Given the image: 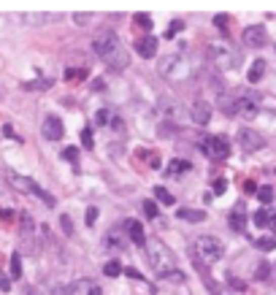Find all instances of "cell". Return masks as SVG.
<instances>
[{
    "instance_id": "1",
    "label": "cell",
    "mask_w": 276,
    "mask_h": 295,
    "mask_svg": "<svg viewBox=\"0 0 276 295\" xmlns=\"http://www.w3.org/2000/svg\"><path fill=\"white\" fill-rule=\"evenodd\" d=\"M92 49L95 54L108 68H114V71H125V68L130 65V52L125 49V44L116 38L111 30H103V33L95 35V41H92Z\"/></svg>"
},
{
    "instance_id": "2",
    "label": "cell",
    "mask_w": 276,
    "mask_h": 295,
    "mask_svg": "<svg viewBox=\"0 0 276 295\" xmlns=\"http://www.w3.org/2000/svg\"><path fill=\"white\" fill-rule=\"evenodd\" d=\"M144 255H146L149 268H152L160 279H163V276H168L171 271H176V258H173V252L160 241V238H146Z\"/></svg>"
},
{
    "instance_id": "3",
    "label": "cell",
    "mask_w": 276,
    "mask_h": 295,
    "mask_svg": "<svg viewBox=\"0 0 276 295\" xmlns=\"http://www.w3.org/2000/svg\"><path fill=\"white\" fill-rule=\"evenodd\" d=\"M222 255H225V246L217 236H198L192 241V258H195V263H198V268L217 263Z\"/></svg>"
},
{
    "instance_id": "4",
    "label": "cell",
    "mask_w": 276,
    "mask_h": 295,
    "mask_svg": "<svg viewBox=\"0 0 276 295\" xmlns=\"http://www.w3.org/2000/svg\"><path fill=\"white\" fill-rule=\"evenodd\" d=\"M157 71H160L163 79L181 81V79L190 76V60H187V54L173 52V54H168V57H163L160 63H157Z\"/></svg>"
},
{
    "instance_id": "5",
    "label": "cell",
    "mask_w": 276,
    "mask_h": 295,
    "mask_svg": "<svg viewBox=\"0 0 276 295\" xmlns=\"http://www.w3.org/2000/svg\"><path fill=\"white\" fill-rule=\"evenodd\" d=\"M209 60L217 71H235L241 65V52L239 49H230V46H211L209 49Z\"/></svg>"
},
{
    "instance_id": "6",
    "label": "cell",
    "mask_w": 276,
    "mask_h": 295,
    "mask_svg": "<svg viewBox=\"0 0 276 295\" xmlns=\"http://www.w3.org/2000/svg\"><path fill=\"white\" fill-rule=\"evenodd\" d=\"M6 179H9V184H11V187H17L19 192H30V195H38L49 208H54V203H57V200H54V195H49V192H46L44 187H38L33 179H27V176H19V174H14V171H6Z\"/></svg>"
},
{
    "instance_id": "7",
    "label": "cell",
    "mask_w": 276,
    "mask_h": 295,
    "mask_svg": "<svg viewBox=\"0 0 276 295\" xmlns=\"http://www.w3.org/2000/svg\"><path fill=\"white\" fill-rule=\"evenodd\" d=\"M157 108H160V114L168 119V125H181V122L190 119V111H187L176 98H160L157 100Z\"/></svg>"
},
{
    "instance_id": "8",
    "label": "cell",
    "mask_w": 276,
    "mask_h": 295,
    "mask_svg": "<svg viewBox=\"0 0 276 295\" xmlns=\"http://www.w3.org/2000/svg\"><path fill=\"white\" fill-rule=\"evenodd\" d=\"M201 149L206 152L211 160H227L230 157V141L225 136H206V141L201 144Z\"/></svg>"
},
{
    "instance_id": "9",
    "label": "cell",
    "mask_w": 276,
    "mask_h": 295,
    "mask_svg": "<svg viewBox=\"0 0 276 295\" xmlns=\"http://www.w3.org/2000/svg\"><path fill=\"white\" fill-rule=\"evenodd\" d=\"M239 144H241V149L252 154V152H257V149H263L265 146V138L257 133V130H252V128H241V133H239Z\"/></svg>"
},
{
    "instance_id": "10",
    "label": "cell",
    "mask_w": 276,
    "mask_h": 295,
    "mask_svg": "<svg viewBox=\"0 0 276 295\" xmlns=\"http://www.w3.org/2000/svg\"><path fill=\"white\" fill-rule=\"evenodd\" d=\"M62 295H100V287L92 279H76V282H70L65 287Z\"/></svg>"
},
{
    "instance_id": "11",
    "label": "cell",
    "mask_w": 276,
    "mask_h": 295,
    "mask_svg": "<svg viewBox=\"0 0 276 295\" xmlns=\"http://www.w3.org/2000/svg\"><path fill=\"white\" fill-rule=\"evenodd\" d=\"M244 44L249 46V49H260V46H265L268 44V33H265V27L263 25H252L244 30Z\"/></svg>"
},
{
    "instance_id": "12",
    "label": "cell",
    "mask_w": 276,
    "mask_h": 295,
    "mask_svg": "<svg viewBox=\"0 0 276 295\" xmlns=\"http://www.w3.org/2000/svg\"><path fill=\"white\" fill-rule=\"evenodd\" d=\"M41 133H44L46 141H60L62 133H65V128H62L60 116H54V114L46 116V119H44V125H41Z\"/></svg>"
},
{
    "instance_id": "13",
    "label": "cell",
    "mask_w": 276,
    "mask_h": 295,
    "mask_svg": "<svg viewBox=\"0 0 276 295\" xmlns=\"http://www.w3.org/2000/svg\"><path fill=\"white\" fill-rule=\"evenodd\" d=\"M227 225H230V230L244 233V228H247V206H244V200H239V203L233 206L230 217H227Z\"/></svg>"
},
{
    "instance_id": "14",
    "label": "cell",
    "mask_w": 276,
    "mask_h": 295,
    "mask_svg": "<svg viewBox=\"0 0 276 295\" xmlns=\"http://www.w3.org/2000/svg\"><path fill=\"white\" fill-rule=\"evenodd\" d=\"M190 119L195 122V125H209V119H211V103H206V100H195L192 108H190Z\"/></svg>"
},
{
    "instance_id": "15",
    "label": "cell",
    "mask_w": 276,
    "mask_h": 295,
    "mask_svg": "<svg viewBox=\"0 0 276 295\" xmlns=\"http://www.w3.org/2000/svg\"><path fill=\"white\" fill-rule=\"evenodd\" d=\"M103 244H106L108 252H122L125 249V225H122V228L108 230L106 238H103Z\"/></svg>"
},
{
    "instance_id": "16",
    "label": "cell",
    "mask_w": 276,
    "mask_h": 295,
    "mask_svg": "<svg viewBox=\"0 0 276 295\" xmlns=\"http://www.w3.org/2000/svg\"><path fill=\"white\" fill-rule=\"evenodd\" d=\"M125 233H128V238L133 244H138V246L146 244V233H144V225H141V222L128 220V222H125Z\"/></svg>"
},
{
    "instance_id": "17",
    "label": "cell",
    "mask_w": 276,
    "mask_h": 295,
    "mask_svg": "<svg viewBox=\"0 0 276 295\" xmlns=\"http://www.w3.org/2000/svg\"><path fill=\"white\" fill-rule=\"evenodd\" d=\"M136 52H138L144 60H152L154 54H157V41H154V35L138 38V41H136Z\"/></svg>"
},
{
    "instance_id": "18",
    "label": "cell",
    "mask_w": 276,
    "mask_h": 295,
    "mask_svg": "<svg viewBox=\"0 0 276 295\" xmlns=\"http://www.w3.org/2000/svg\"><path fill=\"white\" fill-rule=\"evenodd\" d=\"M187 171H192V162L190 160H171L168 168H165V174H168L171 179H176V176L187 174Z\"/></svg>"
},
{
    "instance_id": "19",
    "label": "cell",
    "mask_w": 276,
    "mask_h": 295,
    "mask_svg": "<svg viewBox=\"0 0 276 295\" xmlns=\"http://www.w3.org/2000/svg\"><path fill=\"white\" fill-rule=\"evenodd\" d=\"M176 217H179V220H187V222H203V220H206V212L184 206V208H179V212H176Z\"/></svg>"
},
{
    "instance_id": "20",
    "label": "cell",
    "mask_w": 276,
    "mask_h": 295,
    "mask_svg": "<svg viewBox=\"0 0 276 295\" xmlns=\"http://www.w3.org/2000/svg\"><path fill=\"white\" fill-rule=\"evenodd\" d=\"M265 60H255V63H252V68H249V73H247V79L255 84V81H260L263 79V73H265Z\"/></svg>"
},
{
    "instance_id": "21",
    "label": "cell",
    "mask_w": 276,
    "mask_h": 295,
    "mask_svg": "<svg viewBox=\"0 0 276 295\" xmlns=\"http://www.w3.org/2000/svg\"><path fill=\"white\" fill-rule=\"evenodd\" d=\"M133 22L141 27V30H146V35H149V30H152V17L149 14H144V11H138L136 17H133Z\"/></svg>"
},
{
    "instance_id": "22",
    "label": "cell",
    "mask_w": 276,
    "mask_h": 295,
    "mask_svg": "<svg viewBox=\"0 0 276 295\" xmlns=\"http://www.w3.org/2000/svg\"><path fill=\"white\" fill-rule=\"evenodd\" d=\"M255 246L260 252H271V249H276V238L273 236H263V238H257L255 241Z\"/></svg>"
},
{
    "instance_id": "23",
    "label": "cell",
    "mask_w": 276,
    "mask_h": 295,
    "mask_svg": "<svg viewBox=\"0 0 276 295\" xmlns=\"http://www.w3.org/2000/svg\"><path fill=\"white\" fill-rule=\"evenodd\" d=\"M154 198L160 200L163 206H173V203H176V200H173V195H171L165 187H154Z\"/></svg>"
},
{
    "instance_id": "24",
    "label": "cell",
    "mask_w": 276,
    "mask_h": 295,
    "mask_svg": "<svg viewBox=\"0 0 276 295\" xmlns=\"http://www.w3.org/2000/svg\"><path fill=\"white\" fill-rule=\"evenodd\" d=\"M257 200L263 206H271V200H273V187H257Z\"/></svg>"
},
{
    "instance_id": "25",
    "label": "cell",
    "mask_w": 276,
    "mask_h": 295,
    "mask_svg": "<svg viewBox=\"0 0 276 295\" xmlns=\"http://www.w3.org/2000/svg\"><path fill=\"white\" fill-rule=\"evenodd\" d=\"M108 122H114V116H111V111H108V108H100V111H95V125L106 128Z\"/></svg>"
},
{
    "instance_id": "26",
    "label": "cell",
    "mask_w": 276,
    "mask_h": 295,
    "mask_svg": "<svg viewBox=\"0 0 276 295\" xmlns=\"http://www.w3.org/2000/svg\"><path fill=\"white\" fill-rule=\"evenodd\" d=\"M268 276H271V263H257V268H255V279H257V282H263V279H268Z\"/></svg>"
},
{
    "instance_id": "27",
    "label": "cell",
    "mask_w": 276,
    "mask_h": 295,
    "mask_svg": "<svg viewBox=\"0 0 276 295\" xmlns=\"http://www.w3.org/2000/svg\"><path fill=\"white\" fill-rule=\"evenodd\" d=\"M65 79H68V81H84V79H87V71H84V68H68V71H65Z\"/></svg>"
},
{
    "instance_id": "28",
    "label": "cell",
    "mask_w": 276,
    "mask_h": 295,
    "mask_svg": "<svg viewBox=\"0 0 276 295\" xmlns=\"http://www.w3.org/2000/svg\"><path fill=\"white\" fill-rule=\"evenodd\" d=\"M103 274H106V276H111V279H114V276H120V274H122V263L108 260L106 266H103Z\"/></svg>"
},
{
    "instance_id": "29",
    "label": "cell",
    "mask_w": 276,
    "mask_h": 295,
    "mask_svg": "<svg viewBox=\"0 0 276 295\" xmlns=\"http://www.w3.org/2000/svg\"><path fill=\"white\" fill-rule=\"evenodd\" d=\"M206 287H209V292H211V295H233V290H227V287H225V284H219V282H214V279H211V282H209Z\"/></svg>"
},
{
    "instance_id": "30",
    "label": "cell",
    "mask_w": 276,
    "mask_h": 295,
    "mask_svg": "<svg viewBox=\"0 0 276 295\" xmlns=\"http://www.w3.org/2000/svg\"><path fill=\"white\" fill-rule=\"evenodd\" d=\"M252 222H255V228H268V208H260V212H255Z\"/></svg>"
},
{
    "instance_id": "31",
    "label": "cell",
    "mask_w": 276,
    "mask_h": 295,
    "mask_svg": "<svg viewBox=\"0 0 276 295\" xmlns=\"http://www.w3.org/2000/svg\"><path fill=\"white\" fill-rule=\"evenodd\" d=\"M22 276V258L17 252L11 255V279H19Z\"/></svg>"
},
{
    "instance_id": "32",
    "label": "cell",
    "mask_w": 276,
    "mask_h": 295,
    "mask_svg": "<svg viewBox=\"0 0 276 295\" xmlns=\"http://www.w3.org/2000/svg\"><path fill=\"white\" fill-rule=\"evenodd\" d=\"M52 87V79H41V81H27L25 84V90L27 92H33V90H49Z\"/></svg>"
},
{
    "instance_id": "33",
    "label": "cell",
    "mask_w": 276,
    "mask_h": 295,
    "mask_svg": "<svg viewBox=\"0 0 276 295\" xmlns=\"http://www.w3.org/2000/svg\"><path fill=\"white\" fill-rule=\"evenodd\" d=\"M181 30H184V22H181V19L171 22V27L165 30V38H173V35H176V33H181Z\"/></svg>"
},
{
    "instance_id": "34",
    "label": "cell",
    "mask_w": 276,
    "mask_h": 295,
    "mask_svg": "<svg viewBox=\"0 0 276 295\" xmlns=\"http://www.w3.org/2000/svg\"><path fill=\"white\" fill-rule=\"evenodd\" d=\"M227 284H230L235 292H244V290H247V284H244L239 276H233V274H227Z\"/></svg>"
},
{
    "instance_id": "35",
    "label": "cell",
    "mask_w": 276,
    "mask_h": 295,
    "mask_svg": "<svg viewBox=\"0 0 276 295\" xmlns=\"http://www.w3.org/2000/svg\"><path fill=\"white\" fill-rule=\"evenodd\" d=\"M60 225H62V233H65V236H73V222H70L68 214L60 217Z\"/></svg>"
},
{
    "instance_id": "36",
    "label": "cell",
    "mask_w": 276,
    "mask_h": 295,
    "mask_svg": "<svg viewBox=\"0 0 276 295\" xmlns=\"http://www.w3.org/2000/svg\"><path fill=\"white\" fill-rule=\"evenodd\" d=\"M82 146H84V149H92V130L90 128L82 130Z\"/></svg>"
},
{
    "instance_id": "37",
    "label": "cell",
    "mask_w": 276,
    "mask_h": 295,
    "mask_svg": "<svg viewBox=\"0 0 276 295\" xmlns=\"http://www.w3.org/2000/svg\"><path fill=\"white\" fill-rule=\"evenodd\" d=\"M227 22H230V19H227V14H217V17H214V25L222 30V33H227Z\"/></svg>"
},
{
    "instance_id": "38",
    "label": "cell",
    "mask_w": 276,
    "mask_h": 295,
    "mask_svg": "<svg viewBox=\"0 0 276 295\" xmlns=\"http://www.w3.org/2000/svg\"><path fill=\"white\" fill-rule=\"evenodd\" d=\"M62 157H65L68 162H76L78 160V149H76V146H68V149L62 152Z\"/></svg>"
},
{
    "instance_id": "39",
    "label": "cell",
    "mask_w": 276,
    "mask_h": 295,
    "mask_svg": "<svg viewBox=\"0 0 276 295\" xmlns=\"http://www.w3.org/2000/svg\"><path fill=\"white\" fill-rule=\"evenodd\" d=\"M22 233H33V217L22 214Z\"/></svg>"
},
{
    "instance_id": "40",
    "label": "cell",
    "mask_w": 276,
    "mask_h": 295,
    "mask_svg": "<svg viewBox=\"0 0 276 295\" xmlns=\"http://www.w3.org/2000/svg\"><path fill=\"white\" fill-rule=\"evenodd\" d=\"M144 214H146V217H152V220L157 217V206H154V200H144Z\"/></svg>"
},
{
    "instance_id": "41",
    "label": "cell",
    "mask_w": 276,
    "mask_h": 295,
    "mask_svg": "<svg viewBox=\"0 0 276 295\" xmlns=\"http://www.w3.org/2000/svg\"><path fill=\"white\" fill-rule=\"evenodd\" d=\"M95 220H98V208L90 206V208H87V225L92 228V225H95Z\"/></svg>"
},
{
    "instance_id": "42",
    "label": "cell",
    "mask_w": 276,
    "mask_h": 295,
    "mask_svg": "<svg viewBox=\"0 0 276 295\" xmlns=\"http://www.w3.org/2000/svg\"><path fill=\"white\" fill-rule=\"evenodd\" d=\"M0 290H3V292H9V290H11V279L6 276L3 271H0Z\"/></svg>"
},
{
    "instance_id": "43",
    "label": "cell",
    "mask_w": 276,
    "mask_h": 295,
    "mask_svg": "<svg viewBox=\"0 0 276 295\" xmlns=\"http://www.w3.org/2000/svg\"><path fill=\"white\" fill-rule=\"evenodd\" d=\"M225 190H227V182H225V179H217V182H214V195H222Z\"/></svg>"
},
{
    "instance_id": "44",
    "label": "cell",
    "mask_w": 276,
    "mask_h": 295,
    "mask_svg": "<svg viewBox=\"0 0 276 295\" xmlns=\"http://www.w3.org/2000/svg\"><path fill=\"white\" fill-rule=\"evenodd\" d=\"M268 228L276 233V208H268Z\"/></svg>"
},
{
    "instance_id": "45",
    "label": "cell",
    "mask_w": 276,
    "mask_h": 295,
    "mask_svg": "<svg viewBox=\"0 0 276 295\" xmlns=\"http://www.w3.org/2000/svg\"><path fill=\"white\" fill-rule=\"evenodd\" d=\"M163 279H168V282H184V274H179V271H171V274L163 276Z\"/></svg>"
},
{
    "instance_id": "46",
    "label": "cell",
    "mask_w": 276,
    "mask_h": 295,
    "mask_svg": "<svg viewBox=\"0 0 276 295\" xmlns=\"http://www.w3.org/2000/svg\"><path fill=\"white\" fill-rule=\"evenodd\" d=\"M92 90H95V92L106 90V81H103V79H95V81H92Z\"/></svg>"
},
{
    "instance_id": "47",
    "label": "cell",
    "mask_w": 276,
    "mask_h": 295,
    "mask_svg": "<svg viewBox=\"0 0 276 295\" xmlns=\"http://www.w3.org/2000/svg\"><path fill=\"white\" fill-rule=\"evenodd\" d=\"M149 165H152V168H160V157H157V154H149Z\"/></svg>"
},
{
    "instance_id": "48",
    "label": "cell",
    "mask_w": 276,
    "mask_h": 295,
    "mask_svg": "<svg viewBox=\"0 0 276 295\" xmlns=\"http://www.w3.org/2000/svg\"><path fill=\"white\" fill-rule=\"evenodd\" d=\"M0 220H14V214L9 212V208H0Z\"/></svg>"
},
{
    "instance_id": "49",
    "label": "cell",
    "mask_w": 276,
    "mask_h": 295,
    "mask_svg": "<svg viewBox=\"0 0 276 295\" xmlns=\"http://www.w3.org/2000/svg\"><path fill=\"white\" fill-rule=\"evenodd\" d=\"M3 133L9 136V138H17V136H14V128H11V125H6V128H3Z\"/></svg>"
}]
</instances>
